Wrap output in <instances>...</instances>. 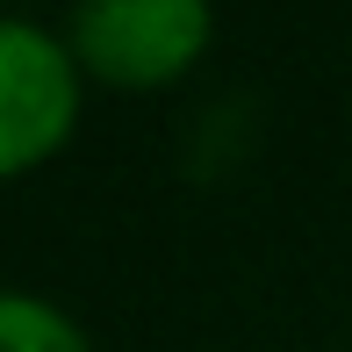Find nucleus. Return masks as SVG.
I'll return each mask as SVG.
<instances>
[{
	"instance_id": "f257e3e1",
	"label": "nucleus",
	"mask_w": 352,
	"mask_h": 352,
	"mask_svg": "<svg viewBox=\"0 0 352 352\" xmlns=\"http://www.w3.org/2000/svg\"><path fill=\"white\" fill-rule=\"evenodd\" d=\"M216 43V0H79L65 51L116 94L180 87Z\"/></svg>"
},
{
	"instance_id": "f03ea898",
	"label": "nucleus",
	"mask_w": 352,
	"mask_h": 352,
	"mask_svg": "<svg viewBox=\"0 0 352 352\" xmlns=\"http://www.w3.org/2000/svg\"><path fill=\"white\" fill-rule=\"evenodd\" d=\"M87 72L43 22L0 14V187L51 166L79 130Z\"/></svg>"
},
{
	"instance_id": "7ed1b4c3",
	"label": "nucleus",
	"mask_w": 352,
	"mask_h": 352,
	"mask_svg": "<svg viewBox=\"0 0 352 352\" xmlns=\"http://www.w3.org/2000/svg\"><path fill=\"white\" fill-rule=\"evenodd\" d=\"M0 352H94V338L58 302L22 295V287H0Z\"/></svg>"
}]
</instances>
